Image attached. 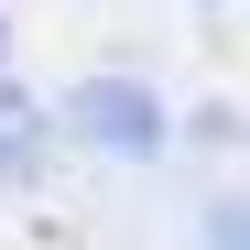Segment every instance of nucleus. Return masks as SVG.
<instances>
[{
    "mask_svg": "<svg viewBox=\"0 0 250 250\" xmlns=\"http://www.w3.org/2000/svg\"><path fill=\"white\" fill-rule=\"evenodd\" d=\"M0 76H11V11H0Z\"/></svg>",
    "mask_w": 250,
    "mask_h": 250,
    "instance_id": "obj_4",
    "label": "nucleus"
},
{
    "mask_svg": "<svg viewBox=\"0 0 250 250\" xmlns=\"http://www.w3.org/2000/svg\"><path fill=\"white\" fill-rule=\"evenodd\" d=\"M44 163H55V120L0 76V185H44Z\"/></svg>",
    "mask_w": 250,
    "mask_h": 250,
    "instance_id": "obj_2",
    "label": "nucleus"
},
{
    "mask_svg": "<svg viewBox=\"0 0 250 250\" xmlns=\"http://www.w3.org/2000/svg\"><path fill=\"white\" fill-rule=\"evenodd\" d=\"M207 250H250V196H229V207H207Z\"/></svg>",
    "mask_w": 250,
    "mask_h": 250,
    "instance_id": "obj_3",
    "label": "nucleus"
},
{
    "mask_svg": "<svg viewBox=\"0 0 250 250\" xmlns=\"http://www.w3.org/2000/svg\"><path fill=\"white\" fill-rule=\"evenodd\" d=\"M65 131L87 142V152H109V163H163V142H174V109H163L142 76L98 65V76H76V87H65Z\"/></svg>",
    "mask_w": 250,
    "mask_h": 250,
    "instance_id": "obj_1",
    "label": "nucleus"
}]
</instances>
